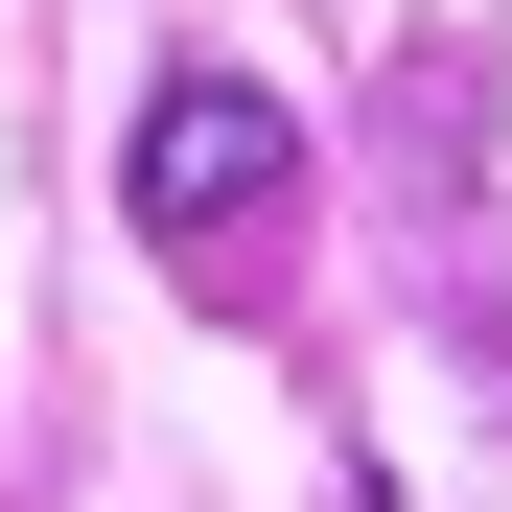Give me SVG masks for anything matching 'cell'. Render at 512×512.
Returning a JSON list of instances; mask_svg holds the SVG:
<instances>
[{"instance_id": "cell-1", "label": "cell", "mask_w": 512, "mask_h": 512, "mask_svg": "<svg viewBox=\"0 0 512 512\" xmlns=\"http://www.w3.org/2000/svg\"><path fill=\"white\" fill-rule=\"evenodd\" d=\"M280 210H303V117L256 94V70H163V94H140V233L163 256H233Z\"/></svg>"}]
</instances>
